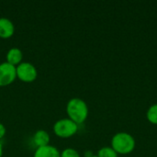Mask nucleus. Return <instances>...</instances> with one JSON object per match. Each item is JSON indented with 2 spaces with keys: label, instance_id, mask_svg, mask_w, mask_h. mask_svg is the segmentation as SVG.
Masks as SVG:
<instances>
[{
  "label": "nucleus",
  "instance_id": "f257e3e1",
  "mask_svg": "<svg viewBox=\"0 0 157 157\" xmlns=\"http://www.w3.org/2000/svg\"><path fill=\"white\" fill-rule=\"evenodd\" d=\"M88 112V106L86 102L82 98H73L66 104V113L68 118L77 125L86 121Z\"/></svg>",
  "mask_w": 157,
  "mask_h": 157
},
{
  "label": "nucleus",
  "instance_id": "f03ea898",
  "mask_svg": "<svg viewBox=\"0 0 157 157\" xmlns=\"http://www.w3.org/2000/svg\"><path fill=\"white\" fill-rule=\"evenodd\" d=\"M136 145V142L132 135L128 132H117L111 139V148L118 155L131 154Z\"/></svg>",
  "mask_w": 157,
  "mask_h": 157
},
{
  "label": "nucleus",
  "instance_id": "7ed1b4c3",
  "mask_svg": "<svg viewBox=\"0 0 157 157\" xmlns=\"http://www.w3.org/2000/svg\"><path fill=\"white\" fill-rule=\"evenodd\" d=\"M53 132L60 138H70L78 131V125L69 118H63L53 124Z\"/></svg>",
  "mask_w": 157,
  "mask_h": 157
},
{
  "label": "nucleus",
  "instance_id": "20e7f679",
  "mask_svg": "<svg viewBox=\"0 0 157 157\" xmlns=\"http://www.w3.org/2000/svg\"><path fill=\"white\" fill-rule=\"evenodd\" d=\"M17 78L25 83H31L36 80L38 71L34 64L29 62H22L16 66Z\"/></svg>",
  "mask_w": 157,
  "mask_h": 157
},
{
  "label": "nucleus",
  "instance_id": "39448f33",
  "mask_svg": "<svg viewBox=\"0 0 157 157\" xmlns=\"http://www.w3.org/2000/svg\"><path fill=\"white\" fill-rule=\"evenodd\" d=\"M17 78L16 66L3 62L0 63V86L11 85Z\"/></svg>",
  "mask_w": 157,
  "mask_h": 157
},
{
  "label": "nucleus",
  "instance_id": "423d86ee",
  "mask_svg": "<svg viewBox=\"0 0 157 157\" xmlns=\"http://www.w3.org/2000/svg\"><path fill=\"white\" fill-rule=\"evenodd\" d=\"M33 157H61V152L54 145H45L37 147Z\"/></svg>",
  "mask_w": 157,
  "mask_h": 157
},
{
  "label": "nucleus",
  "instance_id": "0eeeda50",
  "mask_svg": "<svg viewBox=\"0 0 157 157\" xmlns=\"http://www.w3.org/2000/svg\"><path fill=\"white\" fill-rule=\"evenodd\" d=\"M15 33V25L7 17H0V38L8 39Z\"/></svg>",
  "mask_w": 157,
  "mask_h": 157
},
{
  "label": "nucleus",
  "instance_id": "6e6552de",
  "mask_svg": "<svg viewBox=\"0 0 157 157\" xmlns=\"http://www.w3.org/2000/svg\"><path fill=\"white\" fill-rule=\"evenodd\" d=\"M50 134L45 130H38L32 136V141L37 147H41L50 144Z\"/></svg>",
  "mask_w": 157,
  "mask_h": 157
},
{
  "label": "nucleus",
  "instance_id": "1a4fd4ad",
  "mask_svg": "<svg viewBox=\"0 0 157 157\" xmlns=\"http://www.w3.org/2000/svg\"><path fill=\"white\" fill-rule=\"evenodd\" d=\"M6 61L8 63L17 66L20 63H22V59H23V52L19 48L17 47H13L11 49L8 50V52H6Z\"/></svg>",
  "mask_w": 157,
  "mask_h": 157
},
{
  "label": "nucleus",
  "instance_id": "9d476101",
  "mask_svg": "<svg viewBox=\"0 0 157 157\" xmlns=\"http://www.w3.org/2000/svg\"><path fill=\"white\" fill-rule=\"evenodd\" d=\"M146 118L148 121L154 125H157V104L152 105L146 113Z\"/></svg>",
  "mask_w": 157,
  "mask_h": 157
},
{
  "label": "nucleus",
  "instance_id": "9b49d317",
  "mask_svg": "<svg viewBox=\"0 0 157 157\" xmlns=\"http://www.w3.org/2000/svg\"><path fill=\"white\" fill-rule=\"evenodd\" d=\"M98 157H118V154L109 146H104L100 148L97 154Z\"/></svg>",
  "mask_w": 157,
  "mask_h": 157
},
{
  "label": "nucleus",
  "instance_id": "f8f14e48",
  "mask_svg": "<svg viewBox=\"0 0 157 157\" xmlns=\"http://www.w3.org/2000/svg\"><path fill=\"white\" fill-rule=\"evenodd\" d=\"M61 157H81L80 154L74 148H65L61 152Z\"/></svg>",
  "mask_w": 157,
  "mask_h": 157
},
{
  "label": "nucleus",
  "instance_id": "ddd939ff",
  "mask_svg": "<svg viewBox=\"0 0 157 157\" xmlns=\"http://www.w3.org/2000/svg\"><path fill=\"white\" fill-rule=\"evenodd\" d=\"M6 133V127H5V125H4L2 122H0V141L5 137Z\"/></svg>",
  "mask_w": 157,
  "mask_h": 157
},
{
  "label": "nucleus",
  "instance_id": "4468645a",
  "mask_svg": "<svg viewBox=\"0 0 157 157\" xmlns=\"http://www.w3.org/2000/svg\"><path fill=\"white\" fill-rule=\"evenodd\" d=\"M3 156V144L0 141V157Z\"/></svg>",
  "mask_w": 157,
  "mask_h": 157
},
{
  "label": "nucleus",
  "instance_id": "2eb2a0df",
  "mask_svg": "<svg viewBox=\"0 0 157 157\" xmlns=\"http://www.w3.org/2000/svg\"><path fill=\"white\" fill-rule=\"evenodd\" d=\"M88 157H98V156H97V155H91V156H88Z\"/></svg>",
  "mask_w": 157,
  "mask_h": 157
}]
</instances>
